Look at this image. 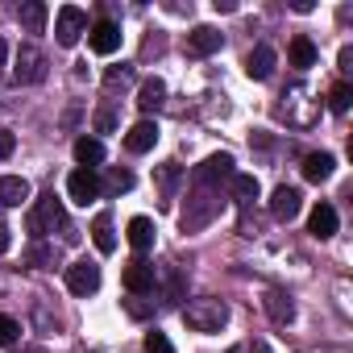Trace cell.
I'll use <instances>...</instances> for the list:
<instances>
[{"label":"cell","instance_id":"cell-27","mask_svg":"<svg viewBox=\"0 0 353 353\" xmlns=\"http://www.w3.org/2000/svg\"><path fill=\"white\" fill-rule=\"evenodd\" d=\"M349 104H353V88H349V83H336V88L328 92V108L341 117V112H349Z\"/></svg>","mask_w":353,"mask_h":353},{"label":"cell","instance_id":"cell-2","mask_svg":"<svg viewBox=\"0 0 353 353\" xmlns=\"http://www.w3.org/2000/svg\"><path fill=\"white\" fill-rule=\"evenodd\" d=\"M183 324L192 332H221L229 324V303L225 299H192L183 307Z\"/></svg>","mask_w":353,"mask_h":353},{"label":"cell","instance_id":"cell-37","mask_svg":"<svg viewBox=\"0 0 353 353\" xmlns=\"http://www.w3.org/2000/svg\"><path fill=\"white\" fill-rule=\"evenodd\" d=\"M5 59H9V42L0 38V67H5Z\"/></svg>","mask_w":353,"mask_h":353},{"label":"cell","instance_id":"cell-9","mask_svg":"<svg viewBox=\"0 0 353 353\" xmlns=\"http://www.w3.org/2000/svg\"><path fill=\"white\" fill-rule=\"evenodd\" d=\"M121 283H125V291H129V295H150V291L158 287V274H154V266H150V262L133 258V262L125 266Z\"/></svg>","mask_w":353,"mask_h":353},{"label":"cell","instance_id":"cell-22","mask_svg":"<svg viewBox=\"0 0 353 353\" xmlns=\"http://www.w3.org/2000/svg\"><path fill=\"white\" fill-rule=\"evenodd\" d=\"M162 100H166V83L154 75V79H145L141 88H137V104L145 108V112H158L162 108Z\"/></svg>","mask_w":353,"mask_h":353},{"label":"cell","instance_id":"cell-19","mask_svg":"<svg viewBox=\"0 0 353 353\" xmlns=\"http://www.w3.org/2000/svg\"><path fill=\"white\" fill-rule=\"evenodd\" d=\"M46 17H50V9L42 5V0H26V5L17 9V21H21L30 34H42V30H46Z\"/></svg>","mask_w":353,"mask_h":353},{"label":"cell","instance_id":"cell-17","mask_svg":"<svg viewBox=\"0 0 353 353\" xmlns=\"http://www.w3.org/2000/svg\"><path fill=\"white\" fill-rule=\"evenodd\" d=\"M274 63H279L274 46H254L250 59H245V71H250V79H270L274 75Z\"/></svg>","mask_w":353,"mask_h":353},{"label":"cell","instance_id":"cell-20","mask_svg":"<svg viewBox=\"0 0 353 353\" xmlns=\"http://www.w3.org/2000/svg\"><path fill=\"white\" fill-rule=\"evenodd\" d=\"M75 162L88 166V170H96V166L104 162V141H100V137H79V141H75Z\"/></svg>","mask_w":353,"mask_h":353},{"label":"cell","instance_id":"cell-18","mask_svg":"<svg viewBox=\"0 0 353 353\" xmlns=\"http://www.w3.org/2000/svg\"><path fill=\"white\" fill-rule=\"evenodd\" d=\"M262 307H266V316H270L274 324H291V320H295V303H291V295H283V291H266V295H262Z\"/></svg>","mask_w":353,"mask_h":353},{"label":"cell","instance_id":"cell-30","mask_svg":"<svg viewBox=\"0 0 353 353\" xmlns=\"http://www.w3.org/2000/svg\"><path fill=\"white\" fill-rule=\"evenodd\" d=\"M30 262H34V266H46V262H54V250H46V245H34V250H30Z\"/></svg>","mask_w":353,"mask_h":353},{"label":"cell","instance_id":"cell-25","mask_svg":"<svg viewBox=\"0 0 353 353\" xmlns=\"http://www.w3.org/2000/svg\"><path fill=\"white\" fill-rule=\"evenodd\" d=\"M287 54H291V67H299V71H307V67H316V46H312L307 38H295Z\"/></svg>","mask_w":353,"mask_h":353},{"label":"cell","instance_id":"cell-35","mask_svg":"<svg viewBox=\"0 0 353 353\" xmlns=\"http://www.w3.org/2000/svg\"><path fill=\"white\" fill-rule=\"evenodd\" d=\"M216 13H237V0H212Z\"/></svg>","mask_w":353,"mask_h":353},{"label":"cell","instance_id":"cell-4","mask_svg":"<svg viewBox=\"0 0 353 353\" xmlns=\"http://www.w3.org/2000/svg\"><path fill=\"white\" fill-rule=\"evenodd\" d=\"M83 34H88V13H83L79 5H63L59 17H54V38H59V46H75Z\"/></svg>","mask_w":353,"mask_h":353},{"label":"cell","instance_id":"cell-3","mask_svg":"<svg viewBox=\"0 0 353 353\" xmlns=\"http://www.w3.org/2000/svg\"><path fill=\"white\" fill-rule=\"evenodd\" d=\"M216 212H221V192H212V188H196L192 200H188V208H183V216H179V225H183L188 233H196V229H204Z\"/></svg>","mask_w":353,"mask_h":353},{"label":"cell","instance_id":"cell-1","mask_svg":"<svg viewBox=\"0 0 353 353\" xmlns=\"http://www.w3.org/2000/svg\"><path fill=\"white\" fill-rule=\"evenodd\" d=\"M30 233L34 237H50L54 229H63L67 233V241H75V233H71V225H67V212H63V204H59V196L54 192H46L34 208H30Z\"/></svg>","mask_w":353,"mask_h":353},{"label":"cell","instance_id":"cell-15","mask_svg":"<svg viewBox=\"0 0 353 353\" xmlns=\"http://www.w3.org/2000/svg\"><path fill=\"white\" fill-rule=\"evenodd\" d=\"M307 233H312L316 241H328V237L336 233V208H332V204H316L312 216H307Z\"/></svg>","mask_w":353,"mask_h":353},{"label":"cell","instance_id":"cell-24","mask_svg":"<svg viewBox=\"0 0 353 353\" xmlns=\"http://www.w3.org/2000/svg\"><path fill=\"white\" fill-rule=\"evenodd\" d=\"M229 188H233V200H237V204H254V200H258V192H262L254 174H233Z\"/></svg>","mask_w":353,"mask_h":353},{"label":"cell","instance_id":"cell-26","mask_svg":"<svg viewBox=\"0 0 353 353\" xmlns=\"http://www.w3.org/2000/svg\"><path fill=\"white\" fill-rule=\"evenodd\" d=\"M104 188H108L112 196H121V192H129V188H133V174H129V170H121V166H112V170H108V179L100 183V192H104Z\"/></svg>","mask_w":353,"mask_h":353},{"label":"cell","instance_id":"cell-36","mask_svg":"<svg viewBox=\"0 0 353 353\" xmlns=\"http://www.w3.org/2000/svg\"><path fill=\"white\" fill-rule=\"evenodd\" d=\"M129 316H150V303H137V299H129Z\"/></svg>","mask_w":353,"mask_h":353},{"label":"cell","instance_id":"cell-12","mask_svg":"<svg viewBox=\"0 0 353 353\" xmlns=\"http://www.w3.org/2000/svg\"><path fill=\"white\" fill-rule=\"evenodd\" d=\"M154 145H158V121H150V117L137 121V125L125 133V150H129V154H150Z\"/></svg>","mask_w":353,"mask_h":353},{"label":"cell","instance_id":"cell-6","mask_svg":"<svg viewBox=\"0 0 353 353\" xmlns=\"http://www.w3.org/2000/svg\"><path fill=\"white\" fill-rule=\"evenodd\" d=\"M46 79V54L38 46H21L17 50V67H13V83L30 88V83H42Z\"/></svg>","mask_w":353,"mask_h":353},{"label":"cell","instance_id":"cell-28","mask_svg":"<svg viewBox=\"0 0 353 353\" xmlns=\"http://www.w3.org/2000/svg\"><path fill=\"white\" fill-rule=\"evenodd\" d=\"M17 336H21V324H17L13 316H0V349H5V345H17Z\"/></svg>","mask_w":353,"mask_h":353},{"label":"cell","instance_id":"cell-10","mask_svg":"<svg viewBox=\"0 0 353 353\" xmlns=\"http://www.w3.org/2000/svg\"><path fill=\"white\" fill-rule=\"evenodd\" d=\"M299 208H303V196H299V188H274V196H270V216L274 221H295L299 216Z\"/></svg>","mask_w":353,"mask_h":353},{"label":"cell","instance_id":"cell-16","mask_svg":"<svg viewBox=\"0 0 353 353\" xmlns=\"http://www.w3.org/2000/svg\"><path fill=\"white\" fill-rule=\"evenodd\" d=\"M21 204H30V183L21 174H5L0 179V208H21Z\"/></svg>","mask_w":353,"mask_h":353},{"label":"cell","instance_id":"cell-8","mask_svg":"<svg viewBox=\"0 0 353 353\" xmlns=\"http://www.w3.org/2000/svg\"><path fill=\"white\" fill-rule=\"evenodd\" d=\"M67 291L71 295H96L100 291V266L96 262H71L67 266Z\"/></svg>","mask_w":353,"mask_h":353},{"label":"cell","instance_id":"cell-7","mask_svg":"<svg viewBox=\"0 0 353 353\" xmlns=\"http://www.w3.org/2000/svg\"><path fill=\"white\" fill-rule=\"evenodd\" d=\"M67 196L75 200V204H92V200H100V174L96 170H88V166H75L71 174H67Z\"/></svg>","mask_w":353,"mask_h":353},{"label":"cell","instance_id":"cell-21","mask_svg":"<svg viewBox=\"0 0 353 353\" xmlns=\"http://www.w3.org/2000/svg\"><path fill=\"white\" fill-rule=\"evenodd\" d=\"M125 237H129V245H133L137 254H145V250L154 245V221H150V216H133Z\"/></svg>","mask_w":353,"mask_h":353},{"label":"cell","instance_id":"cell-34","mask_svg":"<svg viewBox=\"0 0 353 353\" xmlns=\"http://www.w3.org/2000/svg\"><path fill=\"white\" fill-rule=\"evenodd\" d=\"M9 245H13V229L0 221V254H9Z\"/></svg>","mask_w":353,"mask_h":353},{"label":"cell","instance_id":"cell-32","mask_svg":"<svg viewBox=\"0 0 353 353\" xmlns=\"http://www.w3.org/2000/svg\"><path fill=\"white\" fill-rule=\"evenodd\" d=\"M125 79H129V67H121V71L112 67V71L104 75V88H117V83H125Z\"/></svg>","mask_w":353,"mask_h":353},{"label":"cell","instance_id":"cell-14","mask_svg":"<svg viewBox=\"0 0 353 353\" xmlns=\"http://www.w3.org/2000/svg\"><path fill=\"white\" fill-rule=\"evenodd\" d=\"M332 170H336V158H332L328 150L303 158V179H307V183H328V179H332Z\"/></svg>","mask_w":353,"mask_h":353},{"label":"cell","instance_id":"cell-31","mask_svg":"<svg viewBox=\"0 0 353 353\" xmlns=\"http://www.w3.org/2000/svg\"><path fill=\"white\" fill-rule=\"evenodd\" d=\"M13 145H17V137H13L9 129H0V158H9V154H13Z\"/></svg>","mask_w":353,"mask_h":353},{"label":"cell","instance_id":"cell-23","mask_svg":"<svg viewBox=\"0 0 353 353\" xmlns=\"http://www.w3.org/2000/svg\"><path fill=\"white\" fill-rule=\"evenodd\" d=\"M92 241H96L100 254H112V250H117V233H112V216H108V212H100V216L92 221Z\"/></svg>","mask_w":353,"mask_h":353},{"label":"cell","instance_id":"cell-33","mask_svg":"<svg viewBox=\"0 0 353 353\" xmlns=\"http://www.w3.org/2000/svg\"><path fill=\"white\" fill-rule=\"evenodd\" d=\"M112 125H117V117H112L108 108H104V112H96V129H100V133H108Z\"/></svg>","mask_w":353,"mask_h":353},{"label":"cell","instance_id":"cell-5","mask_svg":"<svg viewBox=\"0 0 353 353\" xmlns=\"http://www.w3.org/2000/svg\"><path fill=\"white\" fill-rule=\"evenodd\" d=\"M233 154H212V158H204L200 166H196V188H221V183H229L233 179Z\"/></svg>","mask_w":353,"mask_h":353},{"label":"cell","instance_id":"cell-38","mask_svg":"<svg viewBox=\"0 0 353 353\" xmlns=\"http://www.w3.org/2000/svg\"><path fill=\"white\" fill-rule=\"evenodd\" d=\"M229 353H241V345H233V349H229Z\"/></svg>","mask_w":353,"mask_h":353},{"label":"cell","instance_id":"cell-13","mask_svg":"<svg viewBox=\"0 0 353 353\" xmlns=\"http://www.w3.org/2000/svg\"><path fill=\"white\" fill-rule=\"evenodd\" d=\"M221 46H225V34L212 30V26H196V30L188 34V50L200 54V59H204V54H216Z\"/></svg>","mask_w":353,"mask_h":353},{"label":"cell","instance_id":"cell-29","mask_svg":"<svg viewBox=\"0 0 353 353\" xmlns=\"http://www.w3.org/2000/svg\"><path fill=\"white\" fill-rule=\"evenodd\" d=\"M145 353H174V345H170V336L166 332H145Z\"/></svg>","mask_w":353,"mask_h":353},{"label":"cell","instance_id":"cell-11","mask_svg":"<svg viewBox=\"0 0 353 353\" xmlns=\"http://www.w3.org/2000/svg\"><path fill=\"white\" fill-rule=\"evenodd\" d=\"M88 46H92L96 54L121 50V26H117V21H96V26L88 30Z\"/></svg>","mask_w":353,"mask_h":353}]
</instances>
